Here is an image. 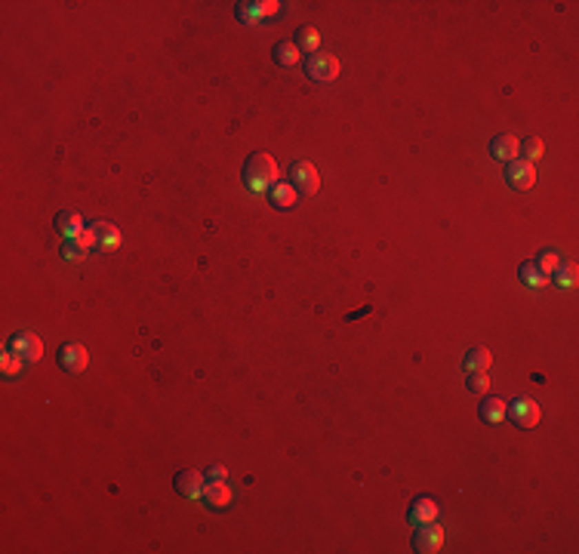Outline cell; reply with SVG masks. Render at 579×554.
<instances>
[{
  "mask_svg": "<svg viewBox=\"0 0 579 554\" xmlns=\"http://www.w3.org/2000/svg\"><path fill=\"white\" fill-rule=\"evenodd\" d=\"M243 179H247L250 188L265 191L268 185H274V179H278V163L272 161V154L256 151V154H250L247 163H243Z\"/></svg>",
  "mask_w": 579,
  "mask_h": 554,
  "instance_id": "obj_1",
  "label": "cell"
},
{
  "mask_svg": "<svg viewBox=\"0 0 579 554\" xmlns=\"http://www.w3.org/2000/svg\"><path fill=\"white\" fill-rule=\"evenodd\" d=\"M305 74L318 83H327L339 74V59L336 56H327V52H314V56L305 59Z\"/></svg>",
  "mask_w": 579,
  "mask_h": 554,
  "instance_id": "obj_2",
  "label": "cell"
},
{
  "mask_svg": "<svg viewBox=\"0 0 579 554\" xmlns=\"http://www.w3.org/2000/svg\"><path fill=\"white\" fill-rule=\"evenodd\" d=\"M290 185H293L299 194H314V191L321 188V176L312 163L296 161V163H290Z\"/></svg>",
  "mask_w": 579,
  "mask_h": 554,
  "instance_id": "obj_3",
  "label": "cell"
},
{
  "mask_svg": "<svg viewBox=\"0 0 579 554\" xmlns=\"http://www.w3.org/2000/svg\"><path fill=\"white\" fill-rule=\"evenodd\" d=\"M6 351H12L16 358H22L25 364H37L41 354H43V342L37 339L34 333H16L10 339V348H6Z\"/></svg>",
  "mask_w": 579,
  "mask_h": 554,
  "instance_id": "obj_4",
  "label": "cell"
},
{
  "mask_svg": "<svg viewBox=\"0 0 579 554\" xmlns=\"http://www.w3.org/2000/svg\"><path fill=\"white\" fill-rule=\"evenodd\" d=\"M509 416L511 422H515L518 428H524V431H530V428L539 425V419H542V413H539V404L530 398H515L509 407Z\"/></svg>",
  "mask_w": 579,
  "mask_h": 554,
  "instance_id": "obj_5",
  "label": "cell"
},
{
  "mask_svg": "<svg viewBox=\"0 0 579 554\" xmlns=\"http://www.w3.org/2000/svg\"><path fill=\"white\" fill-rule=\"evenodd\" d=\"M56 364L62 367L65 373H81V369H87V364H90V354H87V348L77 345V342H65L56 354Z\"/></svg>",
  "mask_w": 579,
  "mask_h": 554,
  "instance_id": "obj_6",
  "label": "cell"
},
{
  "mask_svg": "<svg viewBox=\"0 0 579 554\" xmlns=\"http://www.w3.org/2000/svg\"><path fill=\"white\" fill-rule=\"evenodd\" d=\"M440 545H444V530H440L434 520H429V524H419L416 530H413V548H416V551L429 554V551H438Z\"/></svg>",
  "mask_w": 579,
  "mask_h": 554,
  "instance_id": "obj_7",
  "label": "cell"
},
{
  "mask_svg": "<svg viewBox=\"0 0 579 554\" xmlns=\"http://www.w3.org/2000/svg\"><path fill=\"white\" fill-rule=\"evenodd\" d=\"M505 182L511 185V188H518V191H524V188H530L533 182H536V170H533V163L527 161H509V167H505Z\"/></svg>",
  "mask_w": 579,
  "mask_h": 554,
  "instance_id": "obj_8",
  "label": "cell"
},
{
  "mask_svg": "<svg viewBox=\"0 0 579 554\" xmlns=\"http://www.w3.org/2000/svg\"><path fill=\"white\" fill-rule=\"evenodd\" d=\"M173 486H176V493H179V496L197 499V496H201V490H203V474H197V471H179V474H176V480H173Z\"/></svg>",
  "mask_w": 579,
  "mask_h": 554,
  "instance_id": "obj_9",
  "label": "cell"
},
{
  "mask_svg": "<svg viewBox=\"0 0 579 554\" xmlns=\"http://www.w3.org/2000/svg\"><path fill=\"white\" fill-rule=\"evenodd\" d=\"M490 157H493V161H502V163L515 161V157H518V138L509 136V133L496 136L490 142Z\"/></svg>",
  "mask_w": 579,
  "mask_h": 554,
  "instance_id": "obj_10",
  "label": "cell"
},
{
  "mask_svg": "<svg viewBox=\"0 0 579 554\" xmlns=\"http://www.w3.org/2000/svg\"><path fill=\"white\" fill-rule=\"evenodd\" d=\"M201 496L207 499L210 508H225L228 502H232V490H228L222 480H207L203 490H201Z\"/></svg>",
  "mask_w": 579,
  "mask_h": 554,
  "instance_id": "obj_11",
  "label": "cell"
},
{
  "mask_svg": "<svg viewBox=\"0 0 579 554\" xmlns=\"http://www.w3.org/2000/svg\"><path fill=\"white\" fill-rule=\"evenodd\" d=\"M407 517H410V524H429V520H434V517H438V505H434L429 496H419L416 502L410 505V511H407Z\"/></svg>",
  "mask_w": 579,
  "mask_h": 554,
  "instance_id": "obj_12",
  "label": "cell"
},
{
  "mask_svg": "<svg viewBox=\"0 0 579 554\" xmlns=\"http://www.w3.org/2000/svg\"><path fill=\"white\" fill-rule=\"evenodd\" d=\"M493 364V354L487 348H471L469 354L463 358V369L465 373H487Z\"/></svg>",
  "mask_w": 579,
  "mask_h": 554,
  "instance_id": "obj_13",
  "label": "cell"
},
{
  "mask_svg": "<svg viewBox=\"0 0 579 554\" xmlns=\"http://www.w3.org/2000/svg\"><path fill=\"white\" fill-rule=\"evenodd\" d=\"M52 225H56L59 234L74 237L77 231L83 228V222H81V216H77L74 209H59V213H56V219H52Z\"/></svg>",
  "mask_w": 579,
  "mask_h": 554,
  "instance_id": "obj_14",
  "label": "cell"
},
{
  "mask_svg": "<svg viewBox=\"0 0 579 554\" xmlns=\"http://www.w3.org/2000/svg\"><path fill=\"white\" fill-rule=\"evenodd\" d=\"M478 416H481L484 422H490V425H496L505 416V404L499 398H484L481 404H478Z\"/></svg>",
  "mask_w": 579,
  "mask_h": 554,
  "instance_id": "obj_15",
  "label": "cell"
},
{
  "mask_svg": "<svg viewBox=\"0 0 579 554\" xmlns=\"http://www.w3.org/2000/svg\"><path fill=\"white\" fill-rule=\"evenodd\" d=\"M321 46V34L312 28V25H305V28L296 31V50L299 52H308V56H314Z\"/></svg>",
  "mask_w": 579,
  "mask_h": 554,
  "instance_id": "obj_16",
  "label": "cell"
},
{
  "mask_svg": "<svg viewBox=\"0 0 579 554\" xmlns=\"http://www.w3.org/2000/svg\"><path fill=\"white\" fill-rule=\"evenodd\" d=\"M272 56H274V62H278L281 68H293V65L299 62V50H296V43H290V41H281L272 50Z\"/></svg>",
  "mask_w": 579,
  "mask_h": 554,
  "instance_id": "obj_17",
  "label": "cell"
},
{
  "mask_svg": "<svg viewBox=\"0 0 579 554\" xmlns=\"http://www.w3.org/2000/svg\"><path fill=\"white\" fill-rule=\"evenodd\" d=\"M93 237H96L99 247H117V243H121V231H117L114 225H108V222L93 225Z\"/></svg>",
  "mask_w": 579,
  "mask_h": 554,
  "instance_id": "obj_18",
  "label": "cell"
},
{
  "mask_svg": "<svg viewBox=\"0 0 579 554\" xmlns=\"http://www.w3.org/2000/svg\"><path fill=\"white\" fill-rule=\"evenodd\" d=\"M272 203L281 209H290L296 207V188L293 185H274L272 188Z\"/></svg>",
  "mask_w": 579,
  "mask_h": 554,
  "instance_id": "obj_19",
  "label": "cell"
},
{
  "mask_svg": "<svg viewBox=\"0 0 579 554\" xmlns=\"http://www.w3.org/2000/svg\"><path fill=\"white\" fill-rule=\"evenodd\" d=\"M518 274H521V280L527 283V287H545V280H549V277L539 271V268L533 265V262H524L521 271H518Z\"/></svg>",
  "mask_w": 579,
  "mask_h": 554,
  "instance_id": "obj_20",
  "label": "cell"
},
{
  "mask_svg": "<svg viewBox=\"0 0 579 554\" xmlns=\"http://www.w3.org/2000/svg\"><path fill=\"white\" fill-rule=\"evenodd\" d=\"M521 151H524V157H527V163H533L542 157V142H539L536 136H527L524 142H518V154H521Z\"/></svg>",
  "mask_w": 579,
  "mask_h": 554,
  "instance_id": "obj_21",
  "label": "cell"
},
{
  "mask_svg": "<svg viewBox=\"0 0 579 554\" xmlns=\"http://www.w3.org/2000/svg\"><path fill=\"white\" fill-rule=\"evenodd\" d=\"M533 265H536L539 271H542L545 277H549L558 265H561V256H558V253H551V249H545V253H539L536 259H533Z\"/></svg>",
  "mask_w": 579,
  "mask_h": 554,
  "instance_id": "obj_22",
  "label": "cell"
},
{
  "mask_svg": "<svg viewBox=\"0 0 579 554\" xmlns=\"http://www.w3.org/2000/svg\"><path fill=\"white\" fill-rule=\"evenodd\" d=\"M551 277H555L558 287H573V283H576V265H573V262H567V265H558L555 271H551Z\"/></svg>",
  "mask_w": 579,
  "mask_h": 554,
  "instance_id": "obj_23",
  "label": "cell"
},
{
  "mask_svg": "<svg viewBox=\"0 0 579 554\" xmlns=\"http://www.w3.org/2000/svg\"><path fill=\"white\" fill-rule=\"evenodd\" d=\"M465 388H469L471 394H487V388H490V376H487V373H469Z\"/></svg>",
  "mask_w": 579,
  "mask_h": 554,
  "instance_id": "obj_24",
  "label": "cell"
},
{
  "mask_svg": "<svg viewBox=\"0 0 579 554\" xmlns=\"http://www.w3.org/2000/svg\"><path fill=\"white\" fill-rule=\"evenodd\" d=\"M62 256H65V259H83V256H87V247H83L81 240H74V237H65Z\"/></svg>",
  "mask_w": 579,
  "mask_h": 554,
  "instance_id": "obj_25",
  "label": "cell"
},
{
  "mask_svg": "<svg viewBox=\"0 0 579 554\" xmlns=\"http://www.w3.org/2000/svg\"><path fill=\"white\" fill-rule=\"evenodd\" d=\"M25 360L22 358H16L12 351H3V358H0V367H3V376H16L19 373V367H22Z\"/></svg>",
  "mask_w": 579,
  "mask_h": 554,
  "instance_id": "obj_26",
  "label": "cell"
},
{
  "mask_svg": "<svg viewBox=\"0 0 579 554\" xmlns=\"http://www.w3.org/2000/svg\"><path fill=\"white\" fill-rule=\"evenodd\" d=\"M250 6H253L256 16H274V12H278V3H274V0H268V3H250Z\"/></svg>",
  "mask_w": 579,
  "mask_h": 554,
  "instance_id": "obj_27",
  "label": "cell"
},
{
  "mask_svg": "<svg viewBox=\"0 0 579 554\" xmlns=\"http://www.w3.org/2000/svg\"><path fill=\"white\" fill-rule=\"evenodd\" d=\"M74 240H81L83 247L90 249V247H93V243H96V237H93V228H90V231H87V228H81V231H77V234H74Z\"/></svg>",
  "mask_w": 579,
  "mask_h": 554,
  "instance_id": "obj_28",
  "label": "cell"
},
{
  "mask_svg": "<svg viewBox=\"0 0 579 554\" xmlns=\"http://www.w3.org/2000/svg\"><path fill=\"white\" fill-rule=\"evenodd\" d=\"M222 478H225V468H222V465H213L207 471V480H222Z\"/></svg>",
  "mask_w": 579,
  "mask_h": 554,
  "instance_id": "obj_29",
  "label": "cell"
}]
</instances>
